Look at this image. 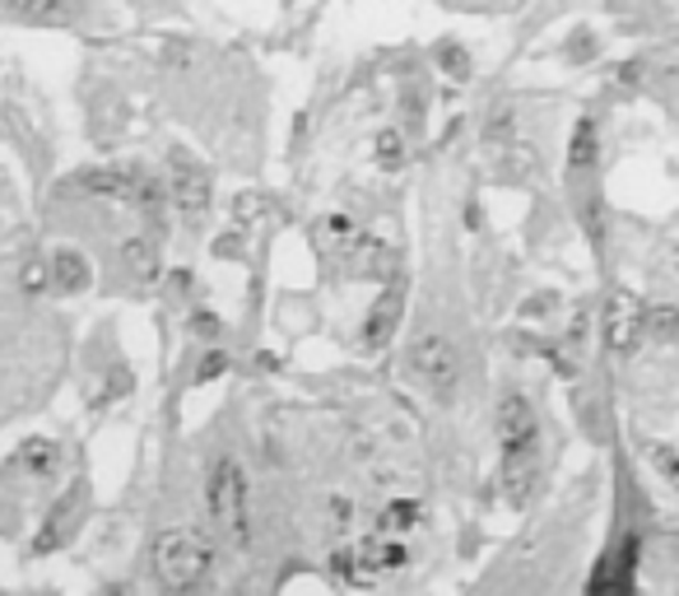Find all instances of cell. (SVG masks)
Segmentation results:
<instances>
[{"instance_id": "6da1fadb", "label": "cell", "mask_w": 679, "mask_h": 596, "mask_svg": "<svg viewBox=\"0 0 679 596\" xmlns=\"http://www.w3.org/2000/svg\"><path fill=\"white\" fill-rule=\"evenodd\" d=\"M498 443H503V484L512 503H526L531 480H535V448H540V425L526 396H503L498 406Z\"/></svg>"}, {"instance_id": "7a4b0ae2", "label": "cell", "mask_w": 679, "mask_h": 596, "mask_svg": "<svg viewBox=\"0 0 679 596\" xmlns=\"http://www.w3.org/2000/svg\"><path fill=\"white\" fill-rule=\"evenodd\" d=\"M206 508H210L219 541L242 555V550L252 545V503H247V475L233 457L215 461L210 484H206Z\"/></svg>"}, {"instance_id": "3957f363", "label": "cell", "mask_w": 679, "mask_h": 596, "mask_svg": "<svg viewBox=\"0 0 679 596\" xmlns=\"http://www.w3.org/2000/svg\"><path fill=\"white\" fill-rule=\"evenodd\" d=\"M215 564V550L210 541L191 532V526H168V532H158L154 541V573L158 583L168 592H191L206 583V573Z\"/></svg>"}, {"instance_id": "277c9868", "label": "cell", "mask_w": 679, "mask_h": 596, "mask_svg": "<svg viewBox=\"0 0 679 596\" xmlns=\"http://www.w3.org/2000/svg\"><path fill=\"white\" fill-rule=\"evenodd\" d=\"M405 560H410V550H405L396 536H377V541L335 550V555H331L335 573H340V578H345L349 587H373V583H382V573L405 568Z\"/></svg>"}, {"instance_id": "5b68a950", "label": "cell", "mask_w": 679, "mask_h": 596, "mask_svg": "<svg viewBox=\"0 0 679 596\" xmlns=\"http://www.w3.org/2000/svg\"><path fill=\"white\" fill-rule=\"evenodd\" d=\"M410 373H415V383H424L438 396V401H447L461 383V359H457V349H451L447 336H433V331H428V336H419L410 345Z\"/></svg>"}, {"instance_id": "8992f818", "label": "cell", "mask_w": 679, "mask_h": 596, "mask_svg": "<svg viewBox=\"0 0 679 596\" xmlns=\"http://www.w3.org/2000/svg\"><path fill=\"white\" fill-rule=\"evenodd\" d=\"M647 336V307L638 294L628 290H615L605 303V345L615 349V355H628V349H638V341Z\"/></svg>"}, {"instance_id": "52a82bcc", "label": "cell", "mask_w": 679, "mask_h": 596, "mask_svg": "<svg viewBox=\"0 0 679 596\" xmlns=\"http://www.w3.org/2000/svg\"><path fill=\"white\" fill-rule=\"evenodd\" d=\"M164 196H168V206L182 215V219H200V215L210 210V178H206V168L177 154V159L168 164V187H164Z\"/></svg>"}, {"instance_id": "ba28073f", "label": "cell", "mask_w": 679, "mask_h": 596, "mask_svg": "<svg viewBox=\"0 0 679 596\" xmlns=\"http://www.w3.org/2000/svg\"><path fill=\"white\" fill-rule=\"evenodd\" d=\"M396 326H400V290L391 284L387 294L377 299V307L368 313V322H364V341H368V349H382L391 336H396Z\"/></svg>"}, {"instance_id": "9c48e42d", "label": "cell", "mask_w": 679, "mask_h": 596, "mask_svg": "<svg viewBox=\"0 0 679 596\" xmlns=\"http://www.w3.org/2000/svg\"><path fill=\"white\" fill-rule=\"evenodd\" d=\"M52 290H61V294H84L88 290V257L80 248L52 252Z\"/></svg>"}, {"instance_id": "30bf717a", "label": "cell", "mask_w": 679, "mask_h": 596, "mask_svg": "<svg viewBox=\"0 0 679 596\" xmlns=\"http://www.w3.org/2000/svg\"><path fill=\"white\" fill-rule=\"evenodd\" d=\"M419 517H424V508L415 503V499H391L387 508L377 513V536H396V541H405L419 526Z\"/></svg>"}, {"instance_id": "8fae6325", "label": "cell", "mask_w": 679, "mask_h": 596, "mask_svg": "<svg viewBox=\"0 0 679 596\" xmlns=\"http://www.w3.org/2000/svg\"><path fill=\"white\" fill-rule=\"evenodd\" d=\"M56 457H61V452H56L52 438H29V443L14 452V467L29 471V475H48V471L56 467Z\"/></svg>"}, {"instance_id": "7c38bea8", "label": "cell", "mask_w": 679, "mask_h": 596, "mask_svg": "<svg viewBox=\"0 0 679 596\" xmlns=\"http://www.w3.org/2000/svg\"><path fill=\"white\" fill-rule=\"evenodd\" d=\"M592 164H596V122L582 117L577 130H573V145H568V168L573 172H586Z\"/></svg>"}, {"instance_id": "4fadbf2b", "label": "cell", "mask_w": 679, "mask_h": 596, "mask_svg": "<svg viewBox=\"0 0 679 596\" xmlns=\"http://www.w3.org/2000/svg\"><path fill=\"white\" fill-rule=\"evenodd\" d=\"M373 159H377L382 172H400L405 168V136H400V130H377Z\"/></svg>"}, {"instance_id": "5bb4252c", "label": "cell", "mask_w": 679, "mask_h": 596, "mask_svg": "<svg viewBox=\"0 0 679 596\" xmlns=\"http://www.w3.org/2000/svg\"><path fill=\"white\" fill-rule=\"evenodd\" d=\"M126 266H130V275H140V280H154L158 275V248H154V238L149 242L145 238L126 242Z\"/></svg>"}, {"instance_id": "9a60e30c", "label": "cell", "mask_w": 679, "mask_h": 596, "mask_svg": "<svg viewBox=\"0 0 679 596\" xmlns=\"http://www.w3.org/2000/svg\"><path fill=\"white\" fill-rule=\"evenodd\" d=\"M19 284H24V294H48L52 290V261H42V257H29L24 261V271H19Z\"/></svg>"}, {"instance_id": "2e32d148", "label": "cell", "mask_w": 679, "mask_h": 596, "mask_svg": "<svg viewBox=\"0 0 679 596\" xmlns=\"http://www.w3.org/2000/svg\"><path fill=\"white\" fill-rule=\"evenodd\" d=\"M433 56H438V65H442L451 80H461V84L470 80V52H466V48H457V42H442Z\"/></svg>"}, {"instance_id": "e0dca14e", "label": "cell", "mask_w": 679, "mask_h": 596, "mask_svg": "<svg viewBox=\"0 0 679 596\" xmlns=\"http://www.w3.org/2000/svg\"><path fill=\"white\" fill-rule=\"evenodd\" d=\"M651 461H656V471H661V480L679 494V448L656 443V448H651Z\"/></svg>"}, {"instance_id": "ac0fdd59", "label": "cell", "mask_w": 679, "mask_h": 596, "mask_svg": "<svg viewBox=\"0 0 679 596\" xmlns=\"http://www.w3.org/2000/svg\"><path fill=\"white\" fill-rule=\"evenodd\" d=\"M675 331H679L675 307H647V336H656V341H675Z\"/></svg>"}, {"instance_id": "d6986e66", "label": "cell", "mask_w": 679, "mask_h": 596, "mask_svg": "<svg viewBox=\"0 0 679 596\" xmlns=\"http://www.w3.org/2000/svg\"><path fill=\"white\" fill-rule=\"evenodd\" d=\"M223 368H229V355H223V349H219V355H206V359H200V373H196V383H210V378H219Z\"/></svg>"}, {"instance_id": "ffe728a7", "label": "cell", "mask_w": 679, "mask_h": 596, "mask_svg": "<svg viewBox=\"0 0 679 596\" xmlns=\"http://www.w3.org/2000/svg\"><path fill=\"white\" fill-rule=\"evenodd\" d=\"M10 6H19V10H33V6H48V0H10Z\"/></svg>"}]
</instances>
